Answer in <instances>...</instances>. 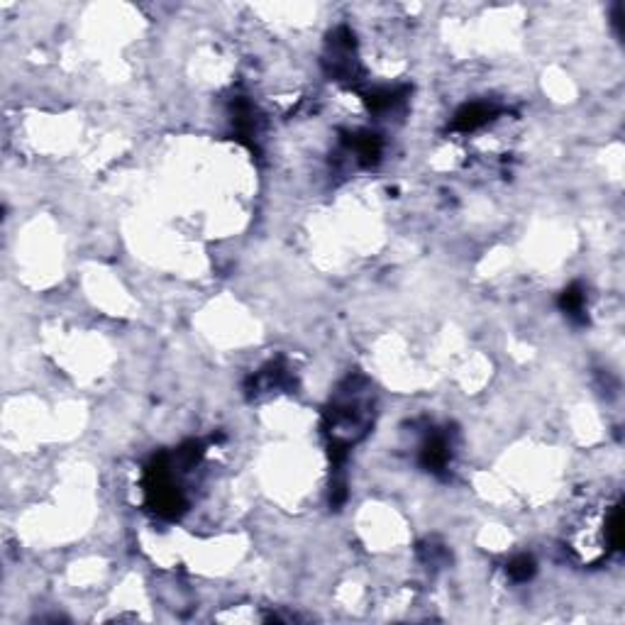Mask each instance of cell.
Wrapping results in <instances>:
<instances>
[{"label":"cell","mask_w":625,"mask_h":625,"mask_svg":"<svg viewBox=\"0 0 625 625\" xmlns=\"http://www.w3.org/2000/svg\"><path fill=\"white\" fill-rule=\"evenodd\" d=\"M491 120V108L484 103H471L467 105V108H462L457 113V118H454V127L457 130H476V127H481L484 123H489Z\"/></svg>","instance_id":"6da1fadb"},{"label":"cell","mask_w":625,"mask_h":625,"mask_svg":"<svg viewBox=\"0 0 625 625\" xmlns=\"http://www.w3.org/2000/svg\"><path fill=\"white\" fill-rule=\"evenodd\" d=\"M584 305H586V298L579 286H571V289H566L562 293V308L569 317L584 320Z\"/></svg>","instance_id":"7a4b0ae2"},{"label":"cell","mask_w":625,"mask_h":625,"mask_svg":"<svg viewBox=\"0 0 625 625\" xmlns=\"http://www.w3.org/2000/svg\"><path fill=\"white\" fill-rule=\"evenodd\" d=\"M535 571V562L530 557H516L511 564H508V574L516 581H528Z\"/></svg>","instance_id":"3957f363"}]
</instances>
